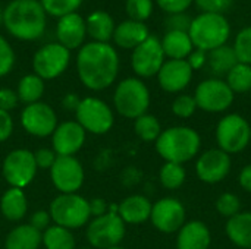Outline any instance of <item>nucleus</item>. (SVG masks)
I'll use <instances>...</instances> for the list:
<instances>
[{
  "instance_id": "1",
  "label": "nucleus",
  "mask_w": 251,
  "mask_h": 249,
  "mask_svg": "<svg viewBox=\"0 0 251 249\" xmlns=\"http://www.w3.org/2000/svg\"><path fill=\"white\" fill-rule=\"evenodd\" d=\"M79 81L91 91L109 88L119 73V56L109 43H87L76 54Z\"/></svg>"
},
{
  "instance_id": "2",
  "label": "nucleus",
  "mask_w": 251,
  "mask_h": 249,
  "mask_svg": "<svg viewBox=\"0 0 251 249\" xmlns=\"http://www.w3.org/2000/svg\"><path fill=\"white\" fill-rule=\"evenodd\" d=\"M3 25L12 37L34 41L46 31L47 13L40 0H12L3 10Z\"/></svg>"
},
{
  "instance_id": "3",
  "label": "nucleus",
  "mask_w": 251,
  "mask_h": 249,
  "mask_svg": "<svg viewBox=\"0 0 251 249\" xmlns=\"http://www.w3.org/2000/svg\"><path fill=\"white\" fill-rule=\"evenodd\" d=\"M154 144L157 154L165 161L184 164L199 154L201 138L190 126H172L162 131Z\"/></svg>"
},
{
  "instance_id": "4",
  "label": "nucleus",
  "mask_w": 251,
  "mask_h": 249,
  "mask_svg": "<svg viewBox=\"0 0 251 249\" xmlns=\"http://www.w3.org/2000/svg\"><path fill=\"white\" fill-rule=\"evenodd\" d=\"M188 35L196 48L209 53L226 44L231 35V26L224 15L201 13L193 19Z\"/></svg>"
},
{
  "instance_id": "5",
  "label": "nucleus",
  "mask_w": 251,
  "mask_h": 249,
  "mask_svg": "<svg viewBox=\"0 0 251 249\" xmlns=\"http://www.w3.org/2000/svg\"><path fill=\"white\" fill-rule=\"evenodd\" d=\"M116 112L126 119H137L147 113L150 107V91L140 78H125L113 94Z\"/></svg>"
},
{
  "instance_id": "6",
  "label": "nucleus",
  "mask_w": 251,
  "mask_h": 249,
  "mask_svg": "<svg viewBox=\"0 0 251 249\" xmlns=\"http://www.w3.org/2000/svg\"><path fill=\"white\" fill-rule=\"evenodd\" d=\"M51 222L69 230L88 225L91 213L88 200L78 194H60L50 203Z\"/></svg>"
},
{
  "instance_id": "7",
  "label": "nucleus",
  "mask_w": 251,
  "mask_h": 249,
  "mask_svg": "<svg viewBox=\"0 0 251 249\" xmlns=\"http://www.w3.org/2000/svg\"><path fill=\"white\" fill-rule=\"evenodd\" d=\"M125 223L115 211H107L94 217L87 226V241L93 249H109L118 247L125 236Z\"/></svg>"
},
{
  "instance_id": "8",
  "label": "nucleus",
  "mask_w": 251,
  "mask_h": 249,
  "mask_svg": "<svg viewBox=\"0 0 251 249\" xmlns=\"http://www.w3.org/2000/svg\"><path fill=\"white\" fill-rule=\"evenodd\" d=\"M216 141L219 148L229 156L241 153L251 142L250 123L238 113L226 114L216 126Z\"/></svg>"
},
{
  "instance_id": "9",
  "label": "nucleus",
  "mask_w": 251,
  "mask_h": 249,
  "mask_svg": "<svg viewBox=\"0 0 251 249\" xmlns=\"http://www.w3.org/2000/svg\"><path fill=\"white\" fill-rule=\"evenodd\" d=\"M76 122L82 126L85 132L94 135L107 134L113 123L115 116L107 103L97 97H85L81 98V103L75 112Z\"/></svg>"
},
{
  "instance_id": "10",
  "label": "nucleus",
  "mask_w": 251,
  "mask_h": 249,
  "mask_svg": "<svg viewBox=\"0 0 251 249\" xmlns=\"http://www.w3.org/2000/svg\"><path fill=\"white\" fill-rule=\"evenodd\" d=\"M37 170L38 167L34 153L25 148H16L10 151L1 164V175L10 188L24 189L34 181Z\"/></svg>"
},
{
  "instance_id": "11",
  "label": "nucleus",
  "mask_w": 251,
  "mask_h": 249,
  "mask_svg": "<svg viewBox=\"0 0 251 249\" xmlns=\"http://www.w3.org/2000/svg\"><path fill=\"white\" fill-rule=\"evenodd\" d=\"M71 51L59 43H49L40 47L32 57V69L43 81L56 79L69 66Z\"/></svg>"
},
{
  "instance_id": "12",
  "label": "nucleus",
  "mask_w": 251,
  "mask_h": 249,
  "mask_svg": "<svg viewBox=\"0 0 251 249\" xmlns=\"http://www.w3.org/2000/svg\"><path fill=\"white\" fill-rule=\"evenodd\" d=\"M235 94L228 87L226 81L210 78L200 82L196 88V103L197 107L209 113H221L231 107Z\"/></svg>"
},
{
  "instance_id": "13",
  "label": "nucleus",
  "mask_w": 251,
  "mask_h": 249,
  "mask_svg": "<svg viewBox=\"0 0 251 249\" xmlns=\"http://www.w3.org/2000/svg\"><path fill=\"white\" fill-rule=\"evenodd\" d=\"M21 125L26 134L37 138H46L53 135L59 123L53 107L37 101L24 107L21 113Z\"/></svg>"
},
{
  "instance_id": "14",
  "label": "nucleus",
  "mask_w": 251,
  "mask_h": 249,
  "mask_svg": "<svg viewBox=\"0 0 251 249\" xmlns=\"http://www.w3.org/2000/svg\"><path fill=\"white\" fill-rule=\"evenodd\" d=\"M165 63V53L157 37L150 35L144 43L132 50L131 66L137 76L151 78L159 73Z\"/></svg>"
},
{
  "instance_id": "15",
  "label": "nucleus",
  "mask_w": 251,
  "mask_h": 249,
  "mask_svg": "<svg viewBox=\"0 0 251 249\" xmlns=\"http://www.w3.org/2000/svg\"><path fill=\"white\" fill-rule=\"evenodd\" d=\"M50 178L60 194H76L84 183V169L74 156H57L50 169Z\"/></svg>"
},
{
  "instance_id": "16",
  "label": "nucleus",
  "mask_w": 251,
  "mask_h": 249,
  "mask_svg": "<svg viewBox=\"0 0 251 249\" xmlns=\"http://www.w3.org/2000/svg\"><path fill=\"white\" fill-rule=\"evenodd\" d=\"M150 220L159 232L175 233L185 225V207L176 198H162L153 204Z\"/></svg>"
},
{
  "instance_id": "17",
  "label": "nucleus",
  "mask_w": 251,
  "mask_h": 249,
  "mask_svg": "<svg viewBox=\"0 0 251 249\" xmlns=\"http://www.w3.org/2000/svg\"><path fill=\"white\" fill-rule=\"evenodd\" d=\"M231 156L221 148H210L200 154L196 163V173L204 183H219L231 172Z\"/></svg>"
},
{
  "instance_id": "18",
  "label": "nucleus",
  "mask_w": 251,
  "mask_h": 249,
  "mask_svg": "<svg viewBox=\"0 0 251 249\" xmlns=\"http://www.w3.org/2000/svg\"><path fill=\"white\" fill-rule=\"evenodd\" d=\"M85 131L76 120H68L57 125L51 135L53 151L57 156H75L85 142Z\"/></svg>"
},
{
  "instance_id": "19",
  "label": "nucleus",
  "mask_w": 251,
  "mask_h": 249,
  "mask_svg": "<svg viewBox=\"0 0 251 249\" xmlns=\"http://www.w3.org/2000/svg\"><path fill=\"white\" fill-rule=\"evenodd\" d=\"M193 69L187 60H166L157 73L159 85L166 92H181L193 79Z\"/></svg>"
},
{
  "instance_id": "20",
  "label": "nucleus",
  "mask_w": 251,
  "mask_h": 249,
  "mask_svg": "<svg viewBox=\"0 0 251 249\" xmlns=\"http://www.w3.org/2000/svg\"><path fill=\"white\" fill-rule=\"evenodd\" d=\"M56 35L59 44L66 47L69 51L74 48H81L87 35L85 19L76 12L59 18L56 25Z\"/></svg>"
},
{
  "instance_id": "21",
  "label": "nucleus",
  "mask_w": 251,
  "mask_h": 249,
  "mask_svg": "<svg viewBox=\"0 0 251 249\" xmlns=\"http://www.w3.org/2000/svg\"><path fill=\"white\" fill-rule=\"evenodd\" d=\"M210 244V230L200 220L188 222L178 230L176 249H209Z\"/></svg>"
},
{
  "instance_id": "22",
  "label": "nucleus",
  "mask_w": 251,
  "mask_h": 249,
  "mask_svg": "<svg viewBox=\"0 0 251 249\" xmlns=\"http://www.w3.org/2000/svg\"><path fill=\"white\" fill-rule=\"evenodd\" d=\"M150 37L149 28L144 22H137L132 19L121 22L113 32V41L121 48H135Z\"/></svg>"
},
{
  "instance_id": "23",
  "label": "nucleus",
  "mask_w": 251,
  "mask_h": 249,
  "mask_svg": "<svg viewBox=\"0 0 251 249\" xmlns=\"http://www.w3.org/2000/svg\"><path fill=\"white\" fill-rule=\"evenodd\" d=\"M151 207L153 204L149 198L143 195H131L118 205V214L125 225H141L150 220Z\"/></svg>"
},
{
  "instance_id": "24",
  "label": "nucleus",
  "mask_w": 251,
  "mask_h": 249,
  "mask_svg": "<svg viewBox=\"0 0 251 249\" xmlns=\"http://www.w3.org/2000/svg\"><path fill=\"white\" fill-rule=\"evenodd\" d=\"M160 43L165 57L168 56L171 60H185L194 50L188 32L184 31H168Z\"/></svg>"
},
{
  "instance_id": "25",
  "label": "nucleus",
  "mask_w": 251,
  "mask_h": 249,
  "mask_svg": "<svg viewBox=\"0 0 251 249\" xmlns=\"http://www.w3.org/2000/svg\"><path fill=\"white\" fill-rule=\"evenodd\" d=\"M87 34L96 43H109L113 38L115 32V21L104 10H94L85 19Z\"/></svg>"
},
{
  "instance_id": "26",
  "label": "nucleus",
  "mask_w": 251,
  "mask_h": 249,
  "mask_svg": "<svg viewBox=\"0 0 251 249\" xmlns=\"http://www.w3.org/2000/svg\"><path fill=\"white\" fill-rule=\"evenodd\" d=\"M225 232L229 241L238 248L251 249V211H241L228 219Z\"/></svg>"
},
{
  "instance_id": "27",
  "label": "nucleus",
  "mask_w": 251,
  "mask_h": 249,
  "mask_svg": "<svg viewBox=\"0 0 251 249\" xmlns=\"http://www.w3.org/2000/svg\"><path fill=\"white\" fill-rule=\"evenodd\" d=\"M41 239L43 233L40 230L31 225H19L7 233L4 249H38Z\"/></svg>"
},
{
  "instance_id": "28",
  "label": "nucleus",
  "mask_w": 251,
  "mask_h": 249,
  "mask_svg": "<svg viewBox=\"0 0 251 249\" xmlns=\"http://www.w3.org/2000/svg\"><path fill=\"white\" fill-rule=\"evenodd\" d=\"M28 210V201L24 189L9 188L0 200V211L9 222H19L25 217Z\"/></svg>"
},
{
  "instance_id": "29",
  "label": "nucleus",
  "mask_w": 251,
  "mask_h": 249,
  "mask_svg": "<svg viewBox=\"0 0 251 249\" xmlns=\"http://www.w3.org/2000/svg\"><path fill=\"white\" fill-rule=\"evenodd\" d=\"M207 63L215 75H226L238 63V60L234 48L225 44L207 53Z\"/></svg>"
},
{
  "instance_id": "30",
  "label": "nucleus",
  "mask_w": 251,
  "mask_h": 249,
  "mask_svg": "<svg viewBox=\"0 0 251 249\" xmlns=\"http://www.w3.org/2000/svg\"><path fill=\"white\" fill-rule=\"evenodd\" d=\"M44 88H46L44 81L40 76H37L35 73H29V75H25L24 78H21V81L18 84L16 94H18L19 101L24 103L25 106H28V104L40 101V98L44 94Z\"/></svg>"
},
{
  "instance_id": "31",
  "label": "nucleus",
  "mask_w": 251,
  "mask_h": 249,
  "mask_svg": "<svg viewBox=\"0 0 251 249\" xmlns=\"http://www.w3.org/2000/svg\"><path fill=\"white\" fill-rule=\"evenodd\" d=\"M41 244L46 249H75V238L72 230L57 225H50L43 232Z\"/></svg>"
},
{
  "instance_id": "32",
  "label": "nucleus",
  "mask_w": 251,
  "mask_h": 249,
  "mask_svg": "<svg viewBox=\"0 0 251 249\" xmlns=\"http://www.w3.org/2000/svg\"><path fill=\"white\" fill-rule=\"evenodd\" d=\"M226 84L234 94H243L251 90V66L237 63L226 73Z\"/></svg>"
},
{
  "instance_id": "33",
  "label": "nucleus",
  "mask_w": 251,
  "mask_h": 249,
  "mask_svg": "<svg viewBox=\"0 0 251 249\" xmlns=\"http://www.w3.org/2000/svg\"><path fill=\"white\" fill-rule=\"evenodd\" d=\"M134 131H135L137 136L141 141L156 142V139L162 134V126H160V122L157 120L156 116L146 113V114H143V116H140V117L135 119V122H134Z\"/></svg>"
},
{
  "instance_id": "34",
  "label": "nucleus",
  "mask_w": 251,
  "mask_h": 249,
  "mask_svg": "<svg viewBox=\"0 0 251 249\" xmlns=\"http://www.w3.org/2000/svg\"><path fill=\"white\" fill-rule=\"evenodd\" d=\"M187 178L185 169L178 163H165L159 172V179L163 188L166 189H178L184 185Z\"/></svg>"
},
{
  "instance_id": "35",
  "label": "nucleus",
  "mask_w": 251,
  "mask_h": 249,
  "mask_svg": "<svg viewBox=\"0 0 251 249\" xmlns=\"http://www.w3.org/2000/svg\"><path fill=\"white\" fill-rule=\"evenodd\" d=\"M84 0H40L44 12L50 16L62 18L69 13H75Z\"/></svg>"
},
{
  "instance_id": "36",
  "label": "nucleus",
  "mask_w": 251,
  "mask_h": 249,
  "mask_svg": "<svg viewBox=\"0 0 251 249\" xmlns=\"http://www.w3.org/2000/svg\"><path fill=\"white\" fill-rule=\"evenodd\" d=\"M232 48L235 51L238 63H244V65L251 66V26L243 28L237 34Z\"/></svg>"
},
{
  "instance_id": "37",
  "label": "nucleus",
  "mask_w": 251,
  "mask_h": 249,
  "mask_svg": "<svg viewBox=\"0 0 251 249\" xmlns=\"http://www.w3.org/2000/svg\"><path fill=\"white\" fill-rule=\"evenodd\" d=\"M125 10L129 19L144 22L153 13V0H126Z\"/></svg>"
},
{
  "instance_id": "38",
  "label": "nucleus",
  "mask_w": 251,
  "mask_h": 249,
  "mask_svg": "<svg viewBox=\"0 0 251 249\" xmlns=\"http://www.w3.org/2000/svg\"><path fill=\"white\" fill-rule=\"evenodd\" d=\"M216 210L221 216L231 219L241 213V201L232 192H225L216 200Z\"/></svg>"
},
{
  "instance_id": "39",
  "label": "nucleus",
  "mask_w": 251,
  "mask_h": 249,
  "mask_svg": "<svg viewBox=\"0 0 251 249\" xmlns=\"http://www.w3.org/2000/svg\"><path fill=\"white\" fill-rule=\"evenodd\" d=\"M197 103H196V98L193 95H188V94H182V95H178L174 103H172V113L181 119H188L191 117L196 110H197Z\"/></svg>"
},
{
  "instance_id": "40",
  "label": "nucleus",
  "mask_w": 251,
  "mask_h": 249,
  "mask_svg": "<svg viewBox=\"0 0 251 249\" xmlns=\"http://www.w3.org/2000/svg\"><path fill=\"white\" fill-rule=\"evenodd\" d=\"M15 65V51L12 45L0 35V78L6 76Z\"/></svg>"
},
{
  "instance_id": "41",
  "label": "nucleus",
  "mask_w": 251,
  "mask_h": 249,
  "mask_svg": "<svg viewBox=\"0 0 251 249\" xmlns=\"http://www.w3.org/2000/svg\"><path fill=\"white\" fill-rule=\"evenodd\" d=\"M191 22H193V18L182 12V13H174V15H169L165 21V25L168 28V31H184V32H188L190 26H191Z\"/></svg>"
},
{
  "instance_id": "42",
  "label": "nucleus",
  "mask_w": 251,
  "mask_h": 249,
  "mask_svg": "<svg viewBox=\"0 0 251 249\" xmlns=\"http://www.w3.org/2000/svg\"><path fill=\"white\" fill-rule=\"evenodd\" d=\"M194 1L199 6V9L203 10V13H219V15H224V12H226L232 4V0H194Z\"/></svg>"
},
{
  "instance_id": "43",
  "label": "nucleus",
  "mask_w": 251,
  "mask_h": 249,
  "mask_svg": "<svg viewBox=\"0 0 251 249\" xmlns=\"http://www.w3.org/2000/svg\"><path fill=\"white\" fill-rule=\"evenodd\" d=\"M194 0H156V3L159 4V7L162 10H165L168 15H174V13H182L185 12Z\"/></svg>"
},
{
  "instance_id": "44",
  "label": "nucleus",
  "mask_w": 251,
  "mask_h": 249,
  "mask_svg": "<svg viewBox=\"0 0 251 249\" xmlns=\"http://www.w3.org/2000/svg\"><path fill=\"white\" fill-rule=\"evenodd\" d=\"M34 158H35V163H37V167L38 169H51V166L54 164L56 158H57V154L50 150V148H40L34 153Z\"/></svg>"
},
{
  "instance_id": "45",
  "label": "nucleus",
  "mask_w": 251,
  "mask_h": 249,
  "mask_svg": "<svg viewBox=\"0 0 251 249\" xmlns=\"http://www.w3.org/2000/svg\"><path fill=\"white\" fill-rule=\"evenodd\" d=\"M19 103L16 91H12L9 88H1L0 90V110L10 112L13 110Z\"/></svg>"
},
{
  "instance_id": "46",
  "label": "nucleus",
  "mask_w": 251,
  "mask_h": 249,
  "mask_svg": "<svg viewBox=\"0 0 251 249\" xmlns=\"http://www.w3.org/2000/svg\"><path fill=\"white\" fill-rule=\"evenodd\" d=\"M50 223H51V217H50V213L46 210H37L35 213H32L29 219V225L35 227L37 230H40L41 233L50 226Z\"/></svg>"
},
{
  "instance_id": "47",
  "label": "nucleus",
  "mask_w": 251,
  "mask_h": 249,
  "mask_svg": "<svg viewBox=\"0 0 251 249\" xmlns=\"http://www.w3.org/2000/svg\"><path fill=\"white\" fill-rule=\"evenodd\" d=\"M13 134V119L9 112L0 110V142H4Z\"/></svg>"
},
{
  "instance_id": "48",
  "label": "nucleus",
  "mask_w": 251,
  "mask_h": 249,
  "mask_svg": "<svg viewBox=\"0 0 251 249\" xmlns=\"http://www.w3.org/2000/svg\"><path fill=\"white\" fill-rule=\"evenodd\" d=\"M185 60L188 62V65L191 66L193 70H199V69H201L206 65V62H207V53L203 51V50L196 48V50H193L190 53V56Z\"/></svg>"
},
{
  "instance_id": "49",
  "label": "nucleus",
  "mask_w": 251,
  "mask_h": 249,
  "mask_svg": "<svg viewBox=\"0 0 251 249\" xmlns=\"http://www.w3.org/2000/svg\"><path fill=\"white\" fill-rule=\"evenodd\" d=\"M90 204V213L93 217H100L107 213V203L103 198H93L88 201Z\"/></svg>"
},
{
  "instance_id": "50",
  "label": "nucleus",
  "mask_w": 251,
  "mask_h": 249,
  "mask_svg": "<svg viewBox=\"0 0 251 249\" xmlns=\"http://www.w3.org/2000/svg\"><path fill=\"white\" fill-rule=\"evenodd\" d=\"M238 182L246 192H251V164H247L238 176Z\"/></svg>"
},
{
  "instance_id": "51",
  "label": "nucleus",
  "mask_w": 251,
  "mask_h": 249,
  "mask_svg": "<svg viewBox=\"0 0 251 249\" xmlns=\"http://www.w3.org/2000/svg\"><path fill=\"white\" fill-rule=\"evenodd\" d=\"M79 103H81V98L78 97V94H74V92H68L62 100V106L66 110H72V112H76Z\"/></svg>"
},
{
  "instance_id": "52",
  "label": "nucleus",
  "mask_w": 251,
  "mask_h": 249,
  "mask_svg": "<svg viewBox=\"0 0 251 249\" xmlns=\"http://www.w3.org/2000/svg\"><path fill=\"white\" fill-rule=\"evenodd\" d=\"M3 23V10H1V7H0V25Z\"/></svg>"
},
{
  "instance_id": "53",
  "label": "nucleus",
  "mask_w": 251,
  "mask_h": 249,
  "mask_svg": "<svg viewBox=\"0 0 251 249\" xmlns=\"http://www.w3.org/2000/svg\"><path fill=\"white\" fill-rule=\"evenodd\" d=\"M109 249H126V248H122V247H119V245H118V247H113V248H109Z\"/></svg>"
},
{
  "instance_id": "54",
  "label": "nucleus",
  "mask_w": 251,
  "mask_h": 249,
  "mask_svg": "<svg viewBox=\"0 0 251 249\" xmlns=\"http://www.w3.org/2000/svg\"><path fill=\"white\" fill-rule=\"evenodd\" d=\"M81 249H93V248H81Z\"/></svg>"
}]
</instances>
